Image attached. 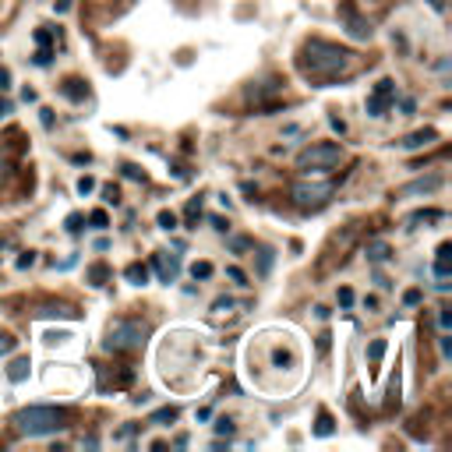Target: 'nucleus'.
Wrapping results in <instances>:
<instances>
[{"mask_svg": "<svg viewBox=\"0 0 452 452\" xmlns=\"http://www.w3.org/2000/svg\"><path fill=\"white\" fill-rule=\"evenodd\" d=\"M255 343H251V350H258L262 357H255V354H248L251 357V378L258 382L265 371H282V375H290L294 382L301 378V347H297V339L290 336V332H262V336H251Z\"/></svg>", "mask_w": 452, "mask_h": 452, "instance_id": "nucleus-1", "label": "nucleus"}, {"mask_svg": "<svg viewBox=\"0 0 452 452\" xmlns=\"http://www.w3.org/2000/svg\"><path fill=\"white\" fill-rule=\"evenodd\" d=\"M297 68L311 82H336V78H343L354 68V53L343 50V46H336V43H329V39H308L301 46Z\"/></svg>", "mask_w": 452, "mask_h": 452, "instance_id": "nucleus-2", "label": "nucleus"}, {"mask_svg": "<svg viewBox=\"0 0 452 452\" xmlns=\"http://www.w3.org/2000/svg\"><path fill=\"white\" fill-rule=\"evenodd\" d=\"M15 428H18V435L46 438V435H56L68 428V414L56 407H25L15 414Z\"/></svg>", "mask_w": 452, "mask_h": 452, "instance_id": "nucleus-3", "label": "nucleus"}, {"mask_svg": "<svg viewBox=\"0 0 452 452\" xmlns=\"http://www.w3.org/2000/svg\"><path fill=\"white\" fill-rule=\"evenodd\" d=\"M145 336H149V325L142 318H117V322H110L103 347L110 354H131L145 343Z\"/></svg>", "mask_w": 452, "mask_h": 452, "instance_id": "nucleus-4", "label": "nucleus"}, {"mask_svg": "<svg viewBox=\"0 0 452 452\" xmlns=\"http://www.w3.org/2000/svg\"><path fill=\"white\" fill-rule=\"evenodd\" d=\"M339 159H343V149H339L336 142H322V145H311L297 156V166L301 170H315V174H325V170L339 166Z\"/></svg>", "mask_w": 452, "mask_h": 452, "instance_id": "nucleus-5", "label": "nucleus"}, {"mask_svg": "<svg viewBox=\"0 0 452 452\" xmlns=\"http://www.w3.org/2000/svg\"><path fill=\"white\" fill-rule=\"evenodd\" d=\"M290 198H294L297 209L315 212V209L329 205V198H332V184H304V181H301V184L290 188Z\"/></svg>", "mask_w": 452, "mask_h": 452, "instance_id": "nucleus-6", "label": "nucleus"}, {"mask_svg": "<svg viewBox=\"0 0 452 452\" xmlns=\"http://www.w3.org/2000/svg\"><path fill=\"white\" fill-rule=\"evenodd\" d=\"M339 22H343L350 39H371V22L364 15H357L354 0H343V4H339Z\"/></svg>", "mask_w": 452, "mask_h": 452, "instance_id": "nucleus-7", "label": "nucleus"}, {"mask_svg": "<svg viewBox=\"0 0 452 452\" xmlns=\"http://www.w3.org/2000/svg\"><path fill=\"white\" fill-rule=\"evenodd\" d=\"M392 103H396V85H392L389 78H382V82L375 85L371 99H368V117H385Z\"/></svg>", "mask_w": 452, "mask_h": 452, "instance_id": "nucleus-8", "label": "nucleus"}, {"mask_svg": "<svg viewBox=\"0 0 452 452\" xmlns=\"http://www.w3.org/2000/svg\"><path fill=\"white\" fill-rule=\"evenodd\" d=\"M152 265H156V272H159V279H163V282H177V276H181V262H177V258L152 255Z\"/></svg>", "mask_w": 452, "mask_h": 452, "instance_id": "nucleus-9", "label": "nucleus"}, {"mask_svg": "<svg viewBox=\"0 0 452 452\" xmlns=\"http://www.w3.org/2000/svg\"><path fill=\"white\" fill-rule=\"evenodd\" d=\"M438 188H442V177H424V181L407 184L403 195H431V191H438Z\"/></svg>", "mask_w": 452, "mask_h": 452, "instance_id": "nucleus-10", "label": "nucleus"}, {"mask_svg": "<svg viewBox=\"0 0 452 452\" xmlns=\"http://www.w3.org/2000/svg\"><path fill=\"white\" fill-rule=\"evenodd\" d=\"M39 315H46V318H78V311L71 308V304H43V311Z\"/></svg>", "mask_w": 452, "mask_h": 452, "instance_id": "nucleus-11", "label": "nucleus"}, {"mask_svg": "<svg viewBox=\"0 0 452 452\" xmlns=\"http://www.w3.org/2000/svg\"><path fill=\"white\" fill-rule=\"evenodd\" d=\"M61 92H64V96H68L71 103H82V99L89 96V89H85V85H82L78 78H71V82H64V89H61Z\"/></svg>", "mask_w": 452, "mask_h": 452, "instance_id": "nucleus-12", "label": "nucleus"}, {"mask_svg": "<svg viewBox=\"0 0 452 452\" xmlns=\"http://www.w3.org/2000/svg\"><path fill=\"white\" fill-rule=\"evenodd\" d=\"M438 135L428 128V131H417V135H410V138H403V149H421V145H431Z\"/></svg>", "mask_w": 452, "mask_h": 452, "instance_id": "nucleus-13", "label": "nucleus"}, {"mask_svg": "<svg viewBox=\"0 0 452 452\" xmlns=\"http://www.w3.org/2000/svg\"><path fill=\"white\" fill-rule=\"evenodd\" d=\"M29 368H32V364H29V357H18V361H11L8 378H11V382H25V378H29Z\"/></svg>", "mask_w": 452, "mask_h": 452, "instance_id": "nucleus-14", "label": "nucleus"}, {"mask_svg": "<svg viewBox=\"0 0 452 452\" xmlns=\"http://www.w3.org/2000/svg\"><path fill=\"white\" fill-rule=\"evenodd\" d=\"M124 276L135 282V287H145V279H149V269L142 265V262H131L128 269H124Z\"/></svg>", "mask_w": 452, "mask_h": 452, "instance_id": "nucleus-15", "label": "nucleus"}, {"mask_svg": "<svg viewBox=\"0 0 452 452\" xmlns=\"http://www.w3.org/2000/svg\"><path fill=\"white\" fill-rule=\"evenodd\" d=\"M106 279H110V269H106L103 262L89 269V282H92V287H103V282H106Z\"/></svg>", "mask_w": 452, "mask_h": 452, "instance_id": "nucleus-16", "label": "nucleus"}, {"mask_svg": "<svg viewBox=\"0 0 452 452\" xmlns=\"http://www.w3.org/2000/svg\"><path fill=\"white\" fill-rule=\"evenodd\" d=\"M315 435H318V438H329V435H332V417H329L325 410L318 414V428H315Z\"/></svg>", "mask_w": 452, "mask_h": 452, "instance_id": "nucleus-17", "label": "nucleus"}, {"mask_svg": "<svg viewBox=\"0 0 452 452\" xmlns=\"http://www.w3.org/2000/svg\"><path fill=\"white\" fill-rule=\"evenodd\" d=\"M382 354H385V339H375V343L368 347V361H371V364H378V361H382Z\"/></svg>", "mask_w": 452, "mask_h": 452, "instance_id": "nucleus-18", "label": "nucleus"}, {"mask_svg": "<svg viewBox=\"0 0 452 452\" xmlns=\"http://www.w3.org/2000/svg\"><path fill=\"white\" fill-rule=\"evenodd\" d=\"M166 421H177V410H174V407H166V410H156V414H152V424H166Z\"/></svg>", "mask_w": 452, "mask_h": 452, "instance_id": "nucleus-19", "label": "nucleus"}, {"mask_svg": "<svg viewBox=\"0 0 452 452\" xmlns=\"http://www.w3.org/2000/svg\"><path fill=\"white\" fill-rule=\"evenodd\" d=\"M15 347H18V339H15V336H0V357H8Z\"/></svg>", "mask_w": 452, "mask_h": 452, "instance_id": "nucleus-20", "label": "nucleus"}, {"mask_svg": "<svg viewBox=\"0 0 452 452\" xmlns=\"http://www.w3.org/2000/svg\"><path fill=\"white\" fill-rule=\"evenodd\" d=\"M191 272H195V279H209L212 276V262H195Z\"/></svg>", "mask_w": 452, "mask_h": 452, "instance_id": "nucleus-21", "label": "nucleus"}, {"mask_svg": "<svg viewBox=\"0 0 452 452\" xmlns=\"http://www.w3.org/2000/svg\"><path fill=\"white\" fill-rule=\"evenodd\" d=\"M159 226H163V230H174V226H177V216H174V212H159Z\"/></svg>", "mask_w": 452, "mask_h": 452, "instance_id": "nucleus-22", "label": "nucleus"}, {"mask_svg": "<svg viewBox=\"0 0 452 452\" xmlns=\"http://www.w3.org/2000/svg\"><path fill=\"white\" fill-rule=\"evenodd\" d=\"M89 223H92V226H96V230H103V226H106V223H110V219H106V212H103V209H96V212H92V216H89Z\"/></svg>", "mask_w": 452, "mask_h": 452, "instance_id": "nucleus-23", "label": "nucleus"}, {"mask_svg": "<svg viewBox=\"0 0 452 452\" xmlns=\"http://www.w3.org/2000/svg\"><path fill=\"white\" fill-rule=\"evenodd\" d=\"M368 255H371L375 262H385V258H389V248H385V244H375V248H371Z\"/></svg>", "mask_w": 452, "mask_h": 452, "instance_id": "nucleus-24", "label": "nucleus"}, {"mask_svg": "<svg viewBox=\"0 0 452 452\" xmlns=\"http://www.w3.org/2000/svg\"><path fill=\"white\" fill-rule=\"evenodd\" d=\"M50 56H53V53H50V46H39V53H36V64H39V68H46V64H50Z\"/></svg>", "mask_w": 452, "mask_h": 452, "instance_id": "nucleus-25", "label": "nucleus"}, {"mask_svg": "<svg viewBox=\"0 0 452 452\" xmlns=\"http://www.w3.org/2000/svg\"><path fill=\"white\" fill-rule=\"evenodd\" d=\"M68 230H71V234H78V230H82V216H78V212H71V216H68Z\"/></svg>", "mask_w": 452, "mask_h": 452, "instance_id": "nucleus-26", "label": "nucleus"}, {"mask_svg": "<svg viewBox=\"0 0 452 452\" xmlns=\"http://www.w3.org/2000/svg\"><path fill=\"white\" fill-rule=\"evenodd\" d=\"M92 188H96V181H92V177H82V181H78V191H82V195H89Z\"/></svg>", "mask_w": 452, "mask_h": 452, "instance_id": "nucleus-27", "label": "nucleus"}, {"mask_svg": "<svg viewBox=\"0 0 452 452\" xmlns=\"http://www.w3.org/2000/svg\"><path fill=\"white\" fill-rule=\"evenodd\" d=\"M216 431H219V435H234V421H219Z\"/></svg>", "mask_w": 452, "mask_h": 452, "instance_id": "nucleus-28", "label": "nucleus"}, {"mask_svg": "<svg viewBox=\"0 0 452 452\" xmlns=\"http://www.w3.org/2000/svg\"><path fill=\"white\" fill-rule=\"evenodd\" d=\"M329 339H332L329 332H322V336H318V354H329Z\"/></svg>", "mask_w": 452, "mask_h": 452, "instance_id": "nucleus-29", "label": "nucleus"}, {"mask_svg": "<svg viewBox=\"0 0 452 452\" xmlns=\"http://www.w3.org/2000/svg\"><path fill=\"white\" fill-rule=\"evenodd\" d=\"M124 177H131V181H142V170H138V166H124Z\"/></svg>", "mask_w": 452, "mask_h": 452, "instance_id": "nucleus-30", "label": "nucleus"}, {"mask_svg": "<svg viewBox=\"0 0 452 452\" xmlns=\"http://www.w3.org/2000/svg\"><path fill=\"white\" fill-rule=\"evenodd\" d=\"M198 216H202V202H191L188 205V219H198Z\"/></svg>", "mask_w": 452, "mask_h": 452, "instance_id": "nucleus-31", "label": "nucleus"}, {"mask_svg": "<svg viewBox=\"0 0 452 452\" xmlns=\"http://www.w3.org/2000/svg\"><path fill=\"white\" fill-rule=\"evenodd\" d=\"M339 304L350 308V304H354V294H350V290H339Z\"/></svg>", "mask_w": 452, "mask_h": 452, "instance_id": "nucleus-32", "label": "nucleus"}, {"mask_svg": "<svg viewBox=\"0 0 452 452\" xmlns=\"http://www.w3.org/2000/svg\"><path fill=\"white\" fill-rule=\"evenodd\" d=\"M226 308H234V301H230V297H226V301H216V308H212V311H216V315H223Z\"/></svg>", "mask_w": 452, "mask_h": 452, "instance_id": "nucleus-33", "label": "nucleus"}, {"mask_svg": "<svg viewBox=\"0 0 452 452\" xmlns=\"http://www.w3.org/2000/svg\"><path fill=\"white\" fill-rule=\"evenodd\" d=\"M36 43H39V46H50V32L39 29V32H36Z\"/></svg>", "mask_w": 452, "mask_h": 452, "instance_id": "nucleus-34", "label": "nucleus"}, {"mask_svg": "<svg viewBox=\"0 0 452 452\" xmlns=\"http://www.w3.org/2000/svg\"><path fill=\"white\" fill-rule=\"evenodd\" d=\"M103 195H106V202H117V188H113V184H106Z\"/></svg>", "mask_w": 452, "mask_h": 452, "instance_id": "nucleus-35", "label": "nucleus"}, {"mask_svg": "<svg viewBox=\"0 0 452 452\" xmlns=\"http://www.w3.org/2000/svg\"><path fill=\"white\" fill-rule=\"evenodd\" d=\"M230 279H234V282H244V272H241L237 265H230Z\"/></svg>", "mask_w": 452, "mask_h": 452, "instance_id": "nucleus-36", "label": "nucleus"}, {"mask_svg": "<svg viewBox=\"0 0 452 452\" xmlns=\"http://www.w3.org/2000/svg\"><path fill=\"white\" fill-rule=\"evenodd\" d=\"M403 301H407V304H421V290H410Z\"/></svg>", "mask_w": 452, "mask_h": 452, "instance_id": "nucleus-37", "label": "nucleus"}, {"mask_svg": "<svg viewBox=\"0 0 452 452\" xmlns=\"http://www.w3.org/2000/svg\"><path fill=\"white\" fill-rule=\"evenodd\" d=\"M43 113V128H53V113L50 110H39Z\"/></svg>", "mask_w": 452, "mask_h": 452, "instance_id": "nucleus-38", "label": "nucleus"}, {"mask_svg": "<svg viewBox=\"0 0 452 452\" xmlns=\"http://www.w3.org/2000/svg\"><path fill=\"white\" fill-rule=\"evenodd\" d=\"M8 85H11V75H8L4 68H0V89H8Z\"/></svg>", "mask_w": 452, "mask_h": 452, "instance_id": "nucleus-39", "label": "nucleus"}, {"mask_svg": "<svg viewBox=\"0 0 452 452\" xmlns=\"http://www.w3.org/2000/svg\"><path fill=\"white\" fill-rule=\"evenodd\" d=\"M32 262H36V255H25V258H18V269H29Z\"/></svg>", "mask_w": 452, "mask_h": 452, "instance_id": "nucleus-40", "label": "nucleus"}, {"mask_svg": "<svg viewBox=\"0 0 452 452\" xmlns=\"http://www.w3.org/2000/svg\"><path fill=\"white\" fill-rule=\"evenodd\" d=\"M438 325H442V329H449V325H452V318H449V311H442V315H438Z\"/></svg>", "mask_w": 452, "mask_h": 452, "instance_id": "nucleus-41", "label": "nucleus"}, {"mask_svg": "<svg viewBox=\"0 0 452 452\" xmlns=\"http://www.w3.org/2000/svg\"><path fill=\"white\" fill-rule=\"evenodd\" d=\"M0 174H4V156H0Z\"/></svg>", "mask_w": 452, "mask_h": 452, "instance_id": "nucleus-42", "label": "nucleus"}]
</instances>
